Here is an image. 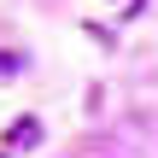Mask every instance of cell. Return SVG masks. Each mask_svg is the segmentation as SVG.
I'll return each instance as SVG.
<instances>
[{"label":"cell","instance_id":"7a4b0ae2","mask_svg":"<svg viewBox=\"0 0 158 158\" xmlns=\"http://www.w3.org/2000/svg\"><path fill=\"white\" fill-rule=\"evenodd\" d=\"M0 158H6V152H0Z\"/></svg>","mask_w":158,"mask_h":158},{"label":"cell","instance_id":"6da1fadb","mask_svg":"<svg viewBox=\"0 0 158 158\" xmlns=\"http://www.w3.org/2000/svg\"><path fill=\"white\" fill-rule=\"evenodd\" d=\"M35 135H41V123H35V117H18V123L6 129V147H29Z\"/></svg>","mask_w":158,"mask_h":158}]
</instances>
